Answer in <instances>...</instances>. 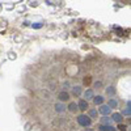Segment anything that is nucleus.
<instances>
[{"mask_svg": "<svg viewBox=\"0 0 131 131\" xmlns=\"http://www.w3.org/2000/svg\"><path fill=\"white\" fill-rule=\"evenodd\" d=\"M33 28H36V29H39V28H42V24H33Z\"/></svg>", "mask_w": 131, "mask_h": 131, "instance_id": "a211bd4d", "label": "nucleus"}, {"mask_svg": "<svg viewBox=\"0 0 131 131\" xmlns=\"http://www.w3.org/2000/svg\"><path fill=\"white\" fill-rule=\"evenodd\" d=\"M55 110H57L58 113H62V112L66 110V106L62 105V104H57V105H55Z\"/></svg>", "mask_w": 131, "mask_h": 131, "instance_id": "ddd939ff", "label": "nucleus"}, {"mask_svg": "<svg viewBox=\"0 0 131 131\" xmlns=\"http://www.w3.org/2000/svg\"><path fill=\"white\" fill-rule=\"evenodd\" d=\"M106 93H107V94H114V93H115V88H114L113 85H112V86H107Z\"/></svg>", "mask_w": 131, "mask_h": 131, "instance_id": "2eb2a0df", "label": "nucleus"}, {"mask_svg": "<svg viewBox=\"0 0 131 131\" xmlns=\"http://www.w3.org/2000/svg\"><path fill=\"white\" fill-rule=\"evenodd\" d=\"M81 92H83V89H81V86H80V85L72 86V94H73L75 97H79V96L81 94Z\"/></svg>", "mask_w": 131, "mask_h": 131, "instance_id": "423d86ee", "label": "nucleus"}, {"mask_svg": "<svg viewBox=\"0 0 131 131\" xmlns=\"http://www.w3.org/2000/svg\"><path fill=\"white\" fill-rule=\"evenodd\" d=\"M97 115H98V113H97V110H96V109H91V110H89V118L92 119V118H97Z\"/></svg>", "mask_w": 131, "mask_h": 131, "instance_id": "4468645a", "label": "nucleus"}, {"mask_svg": "<svg viewBox=\"0 0 131 131\" xmlns=\"http://www.w3.org/2000/svg\"><path fill=\"white\" fill-rule=\"evenodd\" d=\"M118 128L121 130V131H126V130H127V126H126V125H122V123H119V125H118Z\"/></svg>", "mask_w": 131, "mask_h": 131, "instance_id": "dca6fc26", "label": "nucleus"}, {"mask_svg": "<svg viewBox=\"0 0 131 131\" xmlns=\"http://www.w3.org/2000/svg\"><path fill=\"white\" fill-rule=\"evenodd\" d=\"M93 102H94V105H102L104 104V97L102 96H94L93 97Z\"/></svg>", "mask_w": 131, "mask_h": 131, "instance_id": "6e6552de", "label": "nucleus"}, {"mask_svg": "<svg viewBox=\"0 0 131 131\" xmlns=\"http://www.w3.org/2000/svg\"><path fill=\"white\" fill-rule=\"evenodd\" d=\"M58 98H59L62 102H63V101H68V100H70V94L66 92V91H62V92L58 94Z\"/></svg>", "mask_w": 131, "mask_h": 131, "instance_id": "39448f33", "label": "nucleus"}, {"mask_svg": "<svg viewBox=\"0 0 131 131\" xmlns=\"http://www.w3.org/2000/svg\"><path fill=\"white\" fill-rule=\"evenodd\" d=\"M89 107V105H88V101H85V100H80L79 102H78V109H80V110H86V109Z\"/></svg>", "mask_w": 131, "mask_h": 131, "instance_id": "20e7f679", "label": "nucleus"}, {"mask_svg": "<svg viewBox=\"0 0 131 131\" xmlns=\"http://www.w3.org/2000/svg\"><path fill=\"white\" fill-rule=\"evenodd\" d=\"M101 122H102L104 126H110V123H112V118L104 117V118H101Z\"/></svg>", "mask_w": 131, "mask_h": 131, "instance_id": "f8f14e48", "label": "nucleus"}, {"mask_svg": "<svg viewBox=\"0 0 131 131\" xmlns=\"http://www.w3.org/2000/svg\"><path fill=\"white\" fill-rule=\"evenodd\" d=\"M112 121L117 122L118 125H119V123H122V121H123V115H122L121 113H113V114H112Z\"/></svg>", "mask_w": 131, "mask_h": 131, "instance_id": "7ed1b4c3", "label": "nucleus"}, {"mask_svg": "<svg viewBox=\"0 0 131 131\" xmlns=\"http://www.w3.org/2000/svg\"><path fill=\"white\" fill-rule=\"evenodd\" d=\"M100 131H115V128L110 125V126H104V125H101L100 126Z\"/></svg>", "mask_w": 131, "mask_h": 131, "instance_id": "9d476101", "label": "nucleus"}, {"mask_svg": "<svg viewBox=\"0 0 131 131\" xmlns=\"http://www.w3.org/2000/svg\"><path fill=\"white\" fill-rule=\"evenodd\" d=\"M84 100L85 101H88V100H91V98H93L94 97V93H93V91L92 89H86L85 92H84Z\"/></svg>", "mask_w": 131, "mask_h": 131, "instance_id": "0eeeda50", "label": "nucleus"}, {"mask_svg": "<svg viewBox=\"0 0 131 131\" xmlns=\"http://www.w3.org/2000/svg\"><path fill=\"white\" fill-rule=\"evenodd\" d=\"M123 113H125L126 115H130V114H131V109H130V107H126V109H125V112H123Z\"/></svg>", "mask_w": 131, "mask_h": 131, "instance_id": "f3484780", "label": "nucleus"}, {"mask_svg": "<svg viewBox=\"0 0 131 131\" xmlns=\"http://www.w3.org/2000/svg\"><path fill=\"white\" fill-rule=\"evenodd\" d=\"M94 85L97 86V88H100V86H101V81H97V83H96Z\"/></svg>", "mask_w": 131, "mask_h": 131, "instance_id": "6ab92c4d", "label": "nucleus"}, {"mask_svg": "<svg viewBox=\"0 0 131 131\" xmlns=\"http://www.w3.org/2000/svg\"><path fill=\"white\" fill-rule=\"evenodd\" d=\"M107 106L110 107V109H115V107L118 106V102H117L115 100H113V98H110V100L107 101Z\"/></svg>", "mask_w": 131, "mask_h": 131, "instance_id": "1a4fd4ad", "label": "nucleus"}, {"mask_svg": "<svg viewBox=\"0 0 131 131\" xmlns=\"http://www.w3.org/2000/svg\"><path fill=\"white\" fill-rule=\"evenodd\" d=\"M78 123L83 127H89L92 125V119L86 115V114H80L78 117Z\"/></svg>", "mask_w": 131, "mask_h": 131, "instance_id": "f257e3e1", "label": "nucleus"}, {"mask_svg": "<svg viewBox=\"0 0 131 131\" xmlns=\"http://www.w3.org/2000/svg\"><path fill=\"white\" fill-rule=\"evenodd\" d=\"M68 110H70L71 113H75L76 110H78V104H76V102H71V104L68 105Z\"/></svg>", "mask_w": 131, "mask_h": 131, "instance_id": "9b49d317", "label": "nucleus"}, {"mask_svg": "<svg viewBox=\"0 0 131 131\" xmlns=\"http://www.w3.org/2000/svg\"><path fill=\"white\" fill-rule=\"evenodd\" d=\"M97 113H100V114H102L104 117H107L109 114L112 113V109L109 107L107 105H101V106H100V109H98V112H97Z\"/></svg>", "mask_w": 131, "mask_h": 131, "instance_id": "f03ea898", "label": "nucleus"}]
</instances>
